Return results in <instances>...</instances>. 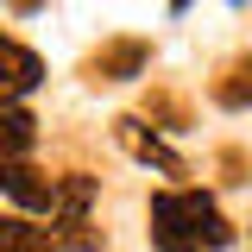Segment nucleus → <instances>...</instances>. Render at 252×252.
I'll list each match as a JSON object with an SVG mask.
<instances>
[{
	"label": "nucleus",
	"mask_w": 252,
	"mask_h": 252,
	"mask_svg": "<svg viewBox=\"0 0 252 252\" xmlns=\"http://www.w3.org/2000/svg\"><path fill=\"white\" fill-rule=\"evenodd\" d=\"M152 240L158 252H220L233 246V227L202 189H164L152 195Z\"/></svg>",
	"instance_id": "obj_1"
},
{
	"label": "nucleus",
	"mask_w": 252,
	"mask_h": 252,
	"mask_svg": "<svg viewBox=\"0 0 252 252\" xmlns=\"http://www.w3.org/2000/svg\"><path fill=\"white\" fill-rule=\"evenodd\" d=\"M38 76H44L38 51H26L19 38H0V94H6V107H19V94L38 89Z\"/></svg>",
	"instance_id": "obj_2"
},
{
	"label": "nucleus",
	"mask_w": 252,
	"mask_h": 252,
	"mask_svg": "<svg viewBox=\"0 0 252 252\" xmlns=\"http://www.w3.org/2000/svg\"><path fill=\"white\" fill-rule=\"evenodd\" d=\"M145 63H152V44H145V38H114V44H101L89 57V76L94 82H126V76H139Z\"/></svg>",
	"instance_id": "obj_3"
},
{
	"label": "nucleus",
	"mask_w": 252,
	"mask_h": 252,
	"mask_svg": "<svg viewBox=\"0 0 252 252\" xmlns=\"http://www.w3.org/2000/svg\"><path fill=\"white\" fill-rule=\"evenodd\" d=\"M114 139H120V145H126L132 158H139V164H158L164 177H183V158L170 152V145H164L158 132H145V120H132V114H120V120H114Z\"/></svg>",
	"instance_id": "obj_4"
},
{
	"label": "nucleus",
	"mask_w": 252,
	"mask_h": 252,
	"mask_svg": "<svg viewBox=\"0 0 252 252\" xmlns=\"http://www.w3.org/2000/svg\"><path fill=\"white\" fill-rule=\"evenodd\" d=\"M0 189L19 202V208H51L57 215V177L32 170V164H0Z\"/></svg>",
	"instance_id": "obj_5"
},
{
	"label": "nucleus",
	"mask_w": 252,
	"mask_h": 252,
	"mask_svg": "<svg viewBox=\"0 0 252 252\" xmlns=\"http://www.w3.org/2000/svg\"><path fill=\"white\" fill-rule=\"evenodd\" d=\"M32 114L26 107H0V152H6V164H26V152H32Z\"/></svg>",
	"instance_id": "obj_6"
},
{
	"label": "nucleus",
	"mask_w": 252,
	"mask_h": 252,
	"mask_svg": "<svg viewBox=\"0 0 252 252\" xmlns=\"http://www.w3.org/2000/svg\"><path fill=\"white\" fill-rule=\"evenodd\" d=\"M0 252H57V240L44 227H32L26 215H6L0 220Z\"/></svg>",
	"instance_id": "obj_7"
},
{
	"label": "nucleus",
	"mask_w": 252,
	"mask_h": 252,
	"mask_svg": "<svg viewBox=\"0 0 252 252\" xmlns=\"http://www.w3.org/2000/svg\"><path fill=\"white\" fill-rule=\"evenodd\" d=\"M215 101H220V107H246V101H252V63H233V69L220 76Z\"/></svg>",
	"instance_id": "obj_8"
}]
</instances>
